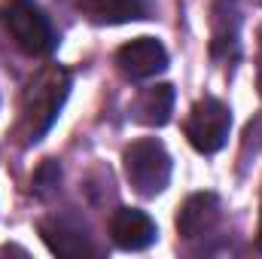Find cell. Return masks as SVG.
I'll use <instances>...</instances> for the list:
<instances>
[{
	"instance_id": "1",
	"label": "cell",
	"mask_w": 262,
	"mask_h": 259,
	"mask_svg": "<svg viewBox=\"0 0 262 259\" xmlns=\"http://www.w3.org/2000/svg\"><path fill=\"white\" fill-rule=\"evenodd\" d=\"M67 92H70V73L58 64L43 67L28 82L18 107V122H15V137L21 146H34L52 128V122L58 119V110L67 101Z\"/></svg>"
},
{
	"instance_id": "2",
	"label": "cell",
	"mask_w": 262,
	"mask_h": 259,
	"mask_svg": "<svg viewBox=\"0 0 262 259\" xmlns=\"http://www.w3.org/2000/svg\"><path fill=\"white\" fill-rule=\"evenodd\" d=\"M122 162H125L128 183L143 198L159 195L171 180V156H168L165 143L156 137H143V140L128 143L122 153Z\"/></svg>"
},
{
	"instance_id": "3",
	"label": "cell",
	"mask_w": 262,
	"mask_h": 259,
	"mask_svg": "<svg viewBox=\"0 0 262 259\" xmlns=\"http://www.w3.org/2000/svg\"><path fill=\"white\" fill-rule=\"evenodd\" d=\"M0 18L25 55L43 58L55 49V31H52L49 18L31 0H6L0 6Z\"/></svg>"
},
{
	"instance_id": "4",
	"label": "cell",
	"mask_w": 262,
	"mask_h": 259,
	"mask_svg": "<svg viewBox=\"0 0 262 259\" xmlns=\"http://www.w3.org/2000/svg\"><path fill=\"white\" fill-rule=\"evenodd\" d=\"M229 128H232V113L216 98H201L192 107L186 125H183L189 143L195 146L198 153H216V149H223L226 140H229Z\"/></svg>"
},
{
	"instance_id": "5",
	"label": "cell",
	"mask_w": 262,
	"mask_h": 259,
	"mask_svg": "<svg viewBox=\"0 0 262 259\" xmlns=\"http://www.w3.org/2000/svg\"><path fill=\"white\" fill-rule=\"evenodd\" d=\"M116 64L128 79H149L168 67V52L152 37H137L116 52Z\"/></svg>"
},
{
	"instance_id": "6",
	"label": "cell",
	"mask_w": 262,
	"mask_h": 259,
	"mask_svg": "<svg viewBox=\"0 0 262 259\" xmlns=\"http://www.w3.org/2000/svg\"><path fill=\"white\" fill-rule=\"evenodd\" d=\"M40 235L49 244V250L58 253V256H82V253H92L89 232H85V226L76 217H49V220H43L40 223Z\"/></svg>"
},
{
	"instance_id": "7",
	"label": "cell",
	"mask_w": 262,
	"mask_h": 259,
	"mask_svg": "<svg viewBox=\"0 0 262 259\" xmlns=\"http://www.w3.org/2000/svg\"><path fill=\"white\" fill-rule=\"evenodd\" d=\"M238 31H241V9L238 0H213L210 9V52L216 58L238 55Z\"/></svg>"
},
{
	"instance_id": "8",
	"label": "cell",
	"mask_w": 262,
	"mask_h": 259,
	"mask_svg": "<svg viewBox=\"0 0 262 259\" xmlns=\"http://www.w3.org/2000/svg\"><path fill=\"white\" fill-rule=\"evenodd\" d=\"M110 235H113V244L122 250H146L159 232H156V223L143 210L119 207L110 220Z\"/></svg>"
},
{
	"instance_id": "9",
	"label": "cell",
	"mask_w": 262,
	"mask_h": 259,
	"mask_svg": "<svg viewBox=\"0 0 262 259\" xmlns=\"http://www.w3.org/2000/svg\"><path fill=\"white\" fill-rule=\"evenodd\" d=\"M220 223V198L213 192H195L189 195L177 213V229L183 238H198L207 235Z\"/></svg>"
},
{
	"instance_id": "10",
	"label": "cell",
	"mask_w": 262,
	"mask_h": 259,
	"mask_svg": "<svg viewBox=\"0 0 262 259\" xmlns=\"http://www.w3.org/2000/svg\"><path fill=\"white\" fill-rule=\"evenodd\" d=\"M171 110H174V89L168 82L162 85H149L143 89L134 104H131V119L140 122V125H149V128H159L171 119Z\"/></svg>"
},
{
	"instance_id": "11",
	"label": "cell",
	"mask_w": 262,
	"mask_h": 259,
	"mask_svg": "<svg viewBox=\"0 0 262 259\" xmlns=\"http://www.w3.org/2000/svg\"><path fill=\"white\" fill-rule=\"evenodd\" d=\"M95 25H125L146 15V0H76Z\"/></svg>"
},
{
	"instance_id": "12",
	"label": "cell",
	"mask_w": 262,
	"mask_h": 259,
	"mask_svg": "<svg viewBox=\"0 0 262 259\" xmlns=\"http://www.w3.org/2000/svg\"><path fill=\"white\" fill-rule=\"evenodd\" d=\"M58 186H61V165L55 159L40 162V168L34 171V192L40 198H49L58 192Z\"/></svg>"
},
{
	"instance_id": "13",
	"label": "cell",
	"mask_w": 262,
	"mask_h": 259,
	"mask_svg": "<svg viewBox=\"0 0 262 259\" xmlns=\"http://www.w3.org/2000/svg\"><path fill=\"white\" fill-rule=\"evenodd\" d=\"M256 244H259V250H262V220H259V238H256Z\"/></svg>"
},
{
	"instance_id": "14",
	"label": "cell",
	"mask_w": 262,
	"mask_h": 259,
	"mask_svg": "<svg viewBox=\"0 0 262 259\" xmlns=\"http://www.w3.org/2000/svg\"><path fill=\"white\" fill-rule=\"evenodd\" d=\"M259 82H262V55H259Z\"/></svg>"
}]
</instances>
